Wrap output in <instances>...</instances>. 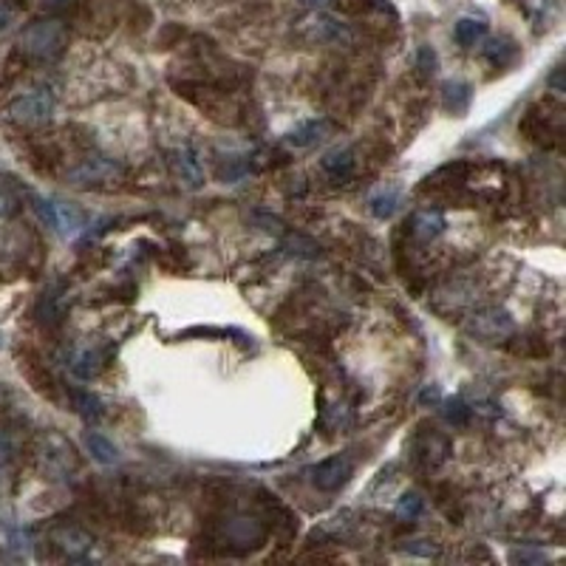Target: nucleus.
I'll use <instances>...</instances> for the list:
<instances>
[{
	"instance_id": "obj_3",
	"label": "nucleus",
	"mask_w": 566,
	"mask_h": 566,
	"mask_svg": "<svg viewBox=\"0 0 566 566\" xmlns=\"http://www.w3.org/2000/svg\"><path fill=\"white\" fill-rule=\"evenodd\" d=\"M40 459H43V467L49 470L57 479H65V475H72L80 465L77 459V450L74 445L62 439L60 434H49L43 439V450H40Z\"/></svg>"
},
{
	"instance_id": "obj_34",
	"label": "nucleus",
	"mask_w": 566,
	"mask_h": 566,
	"mask_svg": "<svg viewBox=\"0 0 566 566\" xmlns=\"http://www.w3.org/2000/svg\"><path fill=\"white\" fill-rule=\"evenodd\" d=\"M0 402H4V389H0Z\"/></svg>"
},
{
	"instance_id": "obj_8",
	"label": "nucleus",
	"mask_w": 566,
	"mask_h": 566,
	"mask_svg": "<svg viewBox=\"0 0 566 566\" xmlns=\"http://www.w3.org/2000/svg\"><path fill=\"white\" fill-rule=\"evenodd\" d=\"M329 133H331V122L329 120H309L301 128H294L286 136V142L294 145V148H312L317 142H323Z\"/></svg>"
},
{
	"instance_id": "obj_32",
	"label": "nucleus",
	"mask_w": 566,
	"mask_h": 566,
	"mask_svg": "<svg viewBox=\"0 0 566 566\" xmlns=\"http://www.w3.org/2000/svg\"><path fill=\"white\" fill-rule=\"evenodd\" d=\"M45 4H52V6H57V4H65V0H45Z\"/></svg>"
},
{
	"instance_id": "obj_13",
	"label": "nucleus",
	"mask_w": 566,
	"mask_h": 566,
	"mask_svg": "<svg viewBox=\"0 0 566 566\" xmlns=\"http://www.w3.org/2000/svg\"><path fill=\"white\" fill-rule=\"evenodd\" d=\"M414 456L422 462V465H439V462H445V456L450 453V442L445 439V436H439V434H434V430H430V434L425 436V445H414Z\"/></svg>"
},
{
	"instance_id": "obj_30",
	"label": "nucleus",
	"mask_w": 566,
	"mask_h": 566,
	"mask_svg": "<svg viewBox=\"0 0 566 566\" xmlns=\"http://www.w3.org/2000/svg\"><path fill=\"white\" fill-rule=\"evenodd\" d=\"M301 4H306V6H312V9H326L331 0H301Z\"/></svg>"
},
{
	"instance_id": "obj_28",
	"label": "nucleus",
	"mask_w": 566,
	"mask_h": 566,
	"mask_svg": "<svg viewBox=\"0 0 566 566\" xmlns=\"http://www.w3.org/2000/svg\"><path fill=\"white\" fill-rule=\"evenodd\" d=\"M12 23H14L12 6L6 4V0H0V34H6V32L12 29Z\"/></svg>"
},
{
	"instance_id": "obj_15",
	"label": "nucleus",
	"mask_w": 566,
	"mask_h": 566,
	"mask_svg": "<svg viewBox=\"0 0 566 566\" xmlns=\"http://www.w3.org/2000/svg\"><path fill=\"white\" fill-rule=\"evenodd\" d=\"M85 447L91 450V456H94L100 465H113L120 462V447L113 445L110 439H105L97 430H88L85 434Z\"/></svg>"
},
{
	"instance_id": "obj_17",
	"label": "nucleus",
	"mask_w": 566,
	"mask_h": 566,
	"mask_svg": "<svg viewBox=\"0 0 566 566\" xmlns=\"http://www.w3.org/2000/svg\"><path fill=\"white\" fill-rule=\"evenodd\" d=\"M453 37H456V43L465 45V49H473L475 43H482L487 37V23L475 17H462L456 23V29H453Z\"/></svg>"
},
{
	"instance_id": "obj_11",
	"label": "nucleus",
	"mask_w": 566,
	"mask_h": 566,
	"mask_svg": "<svg viewBox=\"0 0 566 566\" xmlns=\"http://www.w3.org/2000/svg\"><path fill=\"white\" fill-rule=\"evenodd\" d=\"M54 230L60 235H74L80 233L82 226H85V216L74 207V204H68V201H54Z\"/></svg>"
},
{
	"instance_id": "obj_7",
	"label": "nucleus",
	"mask_w": 566,
	"mask_h": 566,
	"mask_svg": "<svg viewBox=\"0 0 566 566\" xmlns=\"http://www.w3.org/2000/svg\"><path fill=\"white\" fill-rule=\"evenodd\" d=\"M52 541L57 543V547L68 555V558H85V552L94 547V538H91L82 527H74V524H62L52 532Z\"/></svg>"
},
{
	"instance_id": "obj_12",
	"label": "nucleus",
	"mask_w": 566,
	"mask_h": 566,
	"mask_svg": "<svg viewBox=\"0 0 566 566\" xmlns=\"http://www.w3.org/2000/svg\"><path fill=\"white\" fill-rule=\"evenodd\" d=\"M323 170L334 181H346L354 173V150L351 148H337L323 156Z\"/></svg>"
},
{
	"instance_id": "obj_29",
	"label": "nucleus",
	"mask_w": 566,
	"mask_h": 566,
	"mask_svg": "<svg viewBox=\"0 0 566 566\" xmlns=\"http://www.w3.org/2000/svg\"><path fill=\"white\" fill-rule=\"evenodd\" d=\"M419 402H422V405H427V402H439V389H436V385H427V389L422 391V397H419Z\"/></svg>"
},
{
	"instance_id": "obj_4",
	"label": "nucleus",
	"mask_w": 566,
	"mask_h": 566,
	"mask_svg": "<svg viewBox=\"0 0 566 566\" xmlns=\"http://www.w3.org/2000/svg\"><path fill=\"white\" fill-rule=\"evenodd\" d=\"M54 110V97L49 91H29V94H20L12 105H9V113L14 122H23V125H40L52 117Z\"/></svg>"
},
{
	"instance_id": "obj_21",
	"label": "nucleus",
	"mask_w": 566,
	"mask_h": 566,
	"mask_svg": "<svg viewBox=\"0 0 566 566\" xmlns=\"http://www.w3.org/2000/svg\"><path fill=\"white\" fill-rule=\"evenodd\" d=\"M283 244H286V249L292 255H301V258H317L321 255V246H317L312 238H306V235H298V233H283Z\"/></svg>"
},
{
	"instance_id": "obj_6",
	"label": "nucleus",
	"mask_w": 566,
	"mask_h": 566,
	"mask_svg": "<svg viewBox=\"0 0 566 566\" xmlns=\"http://www.w3.org/2000/svg\"><path fill=\"white\" fill-rule=\"evenodd\" d=\"M120 176H122V168L117 162H110V158H105V156L85 158L82 165L68 170V181H72V185H80V187L105 185V181H113Z\"/></svg>"
},
{
	"instance_id": "obj_22",
	"label": "nucleus",
	"mask_w": 566,
	"mask_h": 566,
	"mask_svg": "<svg viewBox=\"0 0 566 566\" xmlns=\"http://www.w3.org/2000/svg\"><path fill=\"white\" fill-rule=\"evenodd\" d=\"M369 204H371V213H374L377 218H391V216L397 213V207H399V193H397V190L377 193Z\"/></svg>"
},
{
	"instance_id": "obj_25",
	"label": "nucleus",
	"mask_w": 566,
	"mask_h": 566,
	"mask_svg": "<svg viewBox=\"0 0 566 566\" xmlns=\"http://www.w3.org/2000/svg\"><path fill=\"white\" fill-rule=\"evenodd\" d=\"M178 170H181V176H187L193 185H201V168H198V158L193 156V150H185L178 156Z\"/></svg>"
},
{
	"instance_id": "obj_14",
	"label": "nucleus",
	"mask_w": 566,
	"mask_h": 566,
	"mask_svg": "<svg viewBox=\"0 0 566 566\" xmlns=\"http://www.w3.org/2000/svg\"><path fill=\"white\" fill-rule=\"evenodd\" d=\"M309 32H312V37L329 40V43L349 40V29L343 26V23H337L334 17H326V14H314L309 20Z\"/></svg>"
},
{
	"instance_id": "obj_2",
	"label": "nucleus",
	"mask_w": 566,
	"mask_h": 566,
	"mask_svg": "<svg viewBox=\"0 0 566 566\" xmlns=\"http://www.w3.org/2000/svg\"><path fill=\"white\" fill-rule=\"evenodd\" d=\"M467 334L475 337L479 343H507L515 334L513 317L504 309H482L467 321Z\"/></svg>"
},
{
	"instance_id": "obj_1",
	"label": "nucleus",
	"mask_w": 566,
	"mask_h": 566,
	"mask_svg": "<svg viewBox=\"0 0 566 566\" xmlns=\"http://www.w3.org/2000/svg\"><path fill=\"white\" fill-rule=\"evenodd\" d=\"M68 45V29L60 20H37L23 29L20 49L40 62H54L62 57Z\"/></svg>"
},
{
	"instance_id": "obj_19",
	"label": "nucleus",
	"mask_w": 566,
	"mask_h": 566,
	"mask_svg": "<svg viewBox=\"0 0 566 566\" xmlns=\"http://www.w3.org/2000/svg\"><path fill=\"white\" fill-rule=\"evenodd\" d=\"M72 405H74V411L85 422H97L102 417V402H100V397L88 394V391H74L72 394Z\"/></svg>"
},
{
	"instance_id": "obj_18",
	"label": "nucleus",
	"mask_w": 566,
	"mask_h": 566,
	"mask_svg": "<svg viewBox=\"0 0 566 566\" xmlns=\"http://www.w3.org/2000/svg\"><path fill=\"white\" fill-rule=\"evenodd\" d=\"M20 185L12 178V176H6V173H0V218H9V216H14L17 213V207H20Z\"/></svg>"
},
{
	"instance_id": "obj_31",
	"label": "nucleus",
	"mask_w": 566,
	"mask_h": 566,
	"mask_svg": "<svg viewBox=\"0 0 566 566\" xmlns=\"http://www.w3.org/2000/svg\"><path fill=\"white\" fill-rule=\"evenodd\" d=\"M550 82H552V88H555L558 94H561V91H563V85H561V68H555V74H552V80H550Z\"/></svg>"
},
{
	"instance_id": "obj_26",
	"label": "nucleus",
	"mask_w": 566,
	"mask_h": 566,
	"mask_svg": "<svg viewBox=\"0 0 566 566\" xmlns=\"http://www.w3.org/2000/svg\"><path fill=\"white\" fill-rule=\"evenodd\" d=\"M417 65H419V72H422L425 77H434V74H436V65H439L436 52L430 49V45H422V49L417 52Z\"/></svg>"
},
{
	"instance_id": "obj_5",
	"label": "nucleus",
	"mask_w": 566,
	"mask_h": 566,
	"mask_svg": "<svg viewBox=\"0 0 566 566\" xmlns=\"http://www.w3.org/2000/svg\"><path fill=\"white\" fill-rule=\"evenodd\" d=\"M351 473H354V462L351 456H346V453H337V456H329L323 459L321 465H314L312 467V482L317 490H340L349 479H351Z\"/></svg>"
},
{
	"instance_id": "obj_10",
	"label": "nucleus",
	"mask_w": 566,
	"mask_h": 566,
	"mask_svg": "<svg viewBox=\"0 0 566 566\" xmlns=\"http://www.w3.org/2000/svg\"><path fill=\"white\" fill-rule=\"evenodd\" d=\"M470 100H473V88L462 80H450L442 85V108L456 113V117H462V113L470 108Z\"/></svg>"
},
{
	"instance_id": "obj_33",
	"label": "nucleus",
	"mask_w": 566,
	"mask_h": 566,
	"mask_svg": "<svg viewBox=\"0 0 566 566\" xmlns=\"http://www.w3.org/2000/svg\"><path fill=\"white\" fill-rule=\"evenodd\" d=\"M0 349H4V334H0Z\"/></svg>"
},
{
	"instance_id": "obj_23",
	"label": "nucleus",
	"mask_w": 566,
	"mask_h": 566,
	"mask_svg": "<svg viewBox=\"0 0 566 566\" xmlns=\"http://www.w3.org/2000/svg\"><path fill=\"white\" fill-rule=\"evenodd\" d=\"M422 507H425V502H422V495L419 493H405L402 498H399V504H397V515L399 518H417L419 513H422Z\"/></svg>"
},
{
	"instance_id": "obj_27",
	"label": "nucleus",
	"mask_w": 566,
	"mask_h": 566,
	"mask_svg": "<svg viewBox=\"0 0 566 566\" xmlns=\"http://www.w3.org/2000/svg\"><path fill=\"white\" fill-rule=\"evenodd\" d=\"M405 552H411V555H425V558H430V555H436L439 552V547L434 541H411V543H405L402 547Z\"/></svg>"
},
{
	"instance_id": "obj_24",
	"label": "nucleus",
	"mask_w": 566,
	"mask_h": 566,
	"mask_svg": "<svg viewBox=\"0 0 566 566\" xmlns=\"http://www.w3.org/2000/svg\"><path fill=\"white\" fill-rule=\"evenodd\" d=\"M445 419L450 422V425H467V419H470V408L462 402V399H447L445 402Z\"/></svg>"
},
{
	"instance_id": "obj_16",
	"label": "nucleus",
	"mask_w": 566,
	"mask_h": 566,
	"mask_svg": "<svg viewBox=\"0 0 566 566\" xmlns=\"http://www.w3.org/2000/svg\"><path fill=\"white\" fill-rule=\"evenodd\" d=\"M102 354L100 351H91V349H85V351H77L74 357H72V362H68V369H72L80 379H94L100 371H102Z\"/></svg>"
},
{
	"instance_id": "obj_20",
	"label": "nucleus",
	"mask_w": 566,
	"mask_h": 566,
	"mask_svg": "<svg viewBox=\"0 0 566 566\" xmlns=\"http://www.w3.org/2000/svg\"><path fill=\"white\" fill-rule=\"evenodd\" d=\"M484 54L493 65H510L515 60L518 49H515V43H510V40H490L484 45Z\"/></svg>"
},
{
	"instance_id": "obj_9",
	"label": "nucleus",
	"mask_w": 566,
	"mask_h": 566,
	"mask_svg": "<svg viewBox=\"0 0 566 566\" xmlns=\"http://www.w3.org/2000/svg\"><path fill=\"white\" fill-rule=\"evenodd\" d=\"M445 216L439 210H419L414 218H411V233L419 238V241H434L445 233Z\"/></svg>"
}]
</instances>
